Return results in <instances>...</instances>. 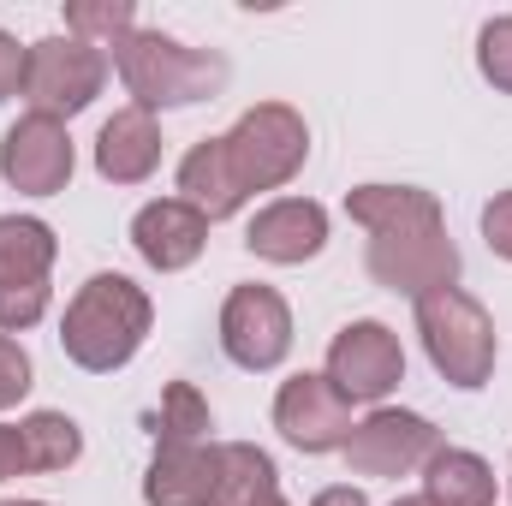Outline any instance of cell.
<instances>
[{
  "label": "cell",
  "instance_id": "cell-27",
  "mask_svg": "<svg viewBox=\"0 0 512 506\" xmlns=\"http://www.w3.org/2000/svg\"><path fill=\"white\" fill-rule=\"evenodd\" d=\"M310 506H370V501H364V489H352V483H334V489H322Z\"/></svg>",
  "mask_w": 512,
  "mask_h": 506
},
{
  "label": "cell",
  "instance_id": "cell-19",
  "mask_svg": "<svg viewBox=\"0 0 512 506\" xmlns=\"http://www.w3.org/2000/svg\"><path fill=\"white\" fill-rule=\"evenodd\" d=\"M18 435H24L30 471H66V465H78V453H84V429H78L66 411H30V417L18 423Z\"/></svg>",
  "mask_w": 512,
  "mask_h": 506
},
{
  "label": "cell",
  "instance_id": "cell-15",
  "mask_svg": "<svg viewBox=\"0 0 512 506\" xmlns=\"http://www.w3.org/2000/svg\"><path fill=\"white\" fill-rule=\"evenodd\" d=\"M245 245H251V256L280 262V268L310 262L328 245V209L310 203V197H280V203L256 209V221L245 227Z\"/></svg>",
  "mask_w": 512,
  "mask_h": 506
},
{
  "label": "cell",
  "instance_id": "cell-28",
  "mask_svg": "<svg viewBox=\"0 0 512 506\" xmlns=\"http://www.w3.org/2000/svg\"><path fill=\"white\" fill-rule=\"evenodd\" d=\"M393 506H429V501H423V495H399Z\"/></svg>",
  "mask_w": 512,
  "mask_h": 506
},
{
  "label": "cell",
  "instance_id": "cell-4",
  "mask_svg": "<svg viewBox=\"0 0 512 506\" xmlns=\"http://www.w3.org/2000/svg\"><path fill=\"white\" fill-rule=\"evenodd\" d=\"M114 66H120V84L131 90V108H143V114L215 102L227 90V78H233L227 54L185 48L167 30H131L126 42H114Z\"/></svg>",
  "mask_w": 512,
  "mask_h": 506
},
{
  "label": "cell",
  "instance_id": "cell-17",
  "mask_svg": "<svg viewBox=\"0 0 512 506\" xmlns=\"http://www.w3.org/2000/svg\"><path fill=\"white\" fill-rule=\"evenodd\" d=\"M423 501L429 506H495V471L471 447H441L423 465Z\"/></svg>",
  "mask_w": 512,
  "mask_h": 506
},
{
  "label": "cell",
  "instance_id": "cell-6",
  "mask_svg": "<svg viewBox=\"0 0 512 506\" xmlns=\"http://www.w3.org/2000/svg\"><path fill=\"white\" fill-rule=\"evenodd\" d=\"M108 84V54L96 42H78V36H42L30 42L24 54V102L30 114H48V120H72L84 114Z\"/></svg>",
  "mask_w": 512,
  "mask_h": 506
},
{
  "label": "cell",
  "instance_id": "cell-18",
  "mask_svg": "<svg viewBox=\"0 0 512 506\" xmlns=\"http://www.w3.org/2000/svg\"><path fill=\"white\" fill-rule=\"evenodd\" d=\"M274 495H280L274 459L251 441H221V477H215V501L209 506H268Z\"/></svg>",
  "mask_w": 512,
  "mask_h": 506
},
{
  "label": "cell",
  "instance_id": "cell-29",
  "mask_svg": "<svg viewBox=\"0 0 512 506\" xmlns=\"http://www.w3.org/2000/svg\"><path fill=\"white\" fill-rule=\"evenodd\" d=\"M0 506H48V501H0Z\"/></svg>",
  "mask_w": 512,
  "mask_h": 506
},
{
  "label": "cell",
  "instance_id": "cell-26",
  "mask_svg": "<svg viewBox=\"0 0 512 506\" xmlns=\"http://www.w3.org/2000/svg\"><path fill=\"white\" fill-rule=\"evenodd\" d=\"M18 471H30L24 435H18V423H0V483H6V477H18Z\"/></svg>",
  "mask_w": 512,
  "mask_h": 506
},
{
  "label": "cell",
  "instance_id": "cell-30",
  "mask_svg": "<svg viewBox=\"0 0 512 506\" xmlns=\"http://www.w3.org/2000/svg\"><path fill=\"white\" fill-rule=\"evenodd\" d=\"M268 506H286V501H280V495H274V501H268Z\"/></svg>",
  "mask_w": 512,
  "mask_h": 506
},
{
  "label": "cell",
  "instance_id": "cell-5",
  "mask_svg": "<svg viewBox=\"0 0 512 506\" xmlns=\"http://www.w3.org/2000/svg\"><path fill=\"white\" fill-rule=\"evenodd\" d=\"M417 334H423V352H429L435 376H447L453 387L471 393V387H483L495 376V352H501L495 316L471 292H459V286L423 292L417 298Z\"/></svg>",
  "mask_w": 512,
  "mask_h": 506
},
{
  "label": "cell",
  "instance_id": "cell-7",
  "mask_svg": "<svg viewBox=\"0 0 512 506\" xmlns=\"http://www.w3.org/2000/svg\"><path fill=\"white\" fill-rule=\"evenodd\" d=\"M54 227L36 215H0V334H24L48 316Z\"/></svg>",
  "mask_w": 512,
  "mask_h": 506
},
{
  "label": "cell",
  "instance_id": "cell-20",
  "mask_svg": "<svg viewBox=\"0 0 512 506\" xmlns=\"http://www.w3.org/2000/svg\"><path fill=\"white\" fill-rule=\"evenodd\" d=\"M209 429H215L209 399H203L191 381H167L161 417H155V441H209Z\"/></svg>",
  "mask_w": 512,
  "mask_h": 506
},
{
  "label": "cell",
  "instance_id": "cell-13",
  "mask_svg": "<svg viewBox=\"0 0 512 506\" xmlns=\"http://www.w3.org/2000/svg\"><path fill=\"white\" fill-rule=\"evenodd\" d=\"M131 245H137V256L149 268L179 274V268H191L203 256V245H209V215L191 209L185 197H155V203H143L131 215Z\"/></svg>",
  "mask_w": 512,
  "mask_h": 506
},
{
  "label": "cell",
  "instance_id": "cell-3",
  "mask_svg": "<svg viewBox=\"0 0 512 506\" xmlns=\"http://www.w3.org/2000/svg\"><path fill=\"white\" fill-rule=\"evenodd\" d=\"M149 322H155V304H149V292L137 280H126V274H90L72 292L66 316H60V346H66V358L78 370L114 376V370H126L131 358L143 352Z\"/></svg>",
  "mask_w": 512,
  "mask_h": 506
},
{
  "label": "cell",
  "instance_id": "cell-11",
  "mask_svg": "<svg viewBox=\"0 0 512 506\" xmlns=\"http://www.w3.org/2000/svg\"><path fill=\"white\" fill-rule=\"evenodd\" d=\"M274 429L298 453H334V447L352 441V399L328 376L298 370V376L280 381V393H274Z\"/></svg>",
  "mask_w": 512,
  "mask_h": 506
},
{
  "label": "cell",
  "instance_id": "cell-2",
  "mask_svg": "<svg viewBox=\"0 0 512 506\" xmlns=\"http://www.w3.org/2000/svg\"><path fill=\"white\" fill-rule=\"evenodd\" d=\"M346 215L370 233V274L411 304L435 286H459V245L447 239V215L423 185H358L346 191Z\"/></svg>",
  "mask_w": 512,
  "mask_h": 506
},
{
  "label": "cell",
  "instance_id": "cell-8",
  "mask_svg": "<svg viewBox=\"0 0 512 506\" xmlns=\"http://www.w3.org/2000/svg\"><path fill=\"white\" fill-rule=\"evenodd\" d=\"M352 477H411L441 453V429L417 411L376 405L364 423H352V441L340 447Z\"/></svg>",
  "mask_w": 512,
  "mask_h": 506
},
{
  "label": "cell",
  "instance_id": "cell-21",
  "mask_svg": "<svg viewBox=\"0 0 512 506\" xmlns=\"http://www.w3.org/2000/svg\"><path fill=\"white\" fill-rule=\"evenodd\" d=\"M137 30V6L131 0H72L66 6V36L78 42H126Z\"/></svg>",
  "mask_w": 512,
  "mask_h": 506
},
{
  "label": "cell",
  "instance_id": "cell-25",
  "mask_svg": "<svg viewBox=\"0 0 512 506\" xmlns=\"http://www.w3.org/2000/svg\"><path fill=\"white\" fill-rule=\"evenodd\" d=\"M24 54H30V48H18L12 30H0V102L24 90Z\"/></svg>",
  "mask_w": 512,
  "mask_h": 506
},
{
  "label": "cell",
  "instance_id": "cell-10",
  "mask_svg": "<svg viewBox=\"0 0 512 506\" xmlns=\"http://www.w3.org/2000/svg\"><path fill=\"white\" fill-rule=\"evenodd\" d=\"M328 381L352 405H382L387 393L405 381V352L387 322H346L328 346Z\"/></svg>",
  "mask_w": 512,
  "mask_h": 506
},
{
  "label": "cell",
  "instance_id": "cell-14",
  "mask_svg": "<svg viewBox=\"0 0 512 506\" xmlns=\"http://www.w3.org/2000/svg\"><path fill=\"white\" fill-rule=\"evenodd\" d=\"M221 477V441H155L143 506H209Z\"/></svg>",
  "mask_w": 512,
  "mask_h": 506
},
{
  "label": "cell",
  "instance_id": "cell-1",
  "mask_svg": "<svg viewBox=\"0 0 512 506\" xmlns=\"http://www.w3.org/2000/svg\"><path fill=\"white\" fill-rule=\"evenodd\" d=\"M310 161V126L286 102H256L227 137H203L179 161V197L209 221H227L256 191H280Z\"/></svg>",
  "mask_w": 512,
  "mask_h": 506
},
{
  "label": "cell",
  "instance_id": "cell-23",
  "mask_svg": "<svg viewBox=\"0 0 512 506\" xmlns=\"http://www.w3.org/2000/svg\"><path fill=\"white\" fill-rule=\"evenodd\" d=\"M30 352L12 340V334H0V411H12L24 393H30Z\"/></svg>",
  "mask_w": 512,
  "mask_h": 506
},
{
  "label": "cell",
  "instance_id": "cell-12",
  "mask_svg": "<svg viewBox=\"0 0 512 506\" xmlns=\"http://www.w3.org/2000/svg\"><path fill=\"white\" fill-rule=\"evenodd\" d=\"M72 167H78L72 137H66L60 120H48V114H24V120H12L6 137H0V173H6V185L24 191V197H54V191H66V185H72Z\"/></svg>",
  "mask_w": 512,
  "mask_h": 506
},
{
  "label": "cell",
  "instance_id": "cell-16",
  "mask_svg": "<svg viewBox=\"0 0 512 506\" xmlns=\"http://www.w3.org/2000/svg\"><path fill=\"white\" fill-rule=\"evenodd\" d=\"M161 167V126L143 108H120L96 131V173L108 185H143Z\"/></svg>",
  "mask_w": 512,
  "mask_h": 506
},
{
  "label": "cell",
  "instance_id": "cell-9",
  "mask_svg": "<svg viewBox=\"0 0 512 506\" xmlns=\"http://www.w3.org/2000/svg\"><path fill=\"white\" fill-rule=\"evenodd\" d=\"M221 352L239 364V370H280L286 352H292V310L274 286L245 280L227 292L221 304Z\"/></svg>",
  "mask_w": 512,
  "mask_h": 506
},
{
  "label": "cell",
  "instance_id": "cell-24",
  "mask_svg": "<svg viewBox=\"0 0 512 506\" xmlns=\"http://www.w3.org/2000/svg\"><path fill=\"white\" fill-rule=\"evenodd\" d=\"M483 239H489L495 256L512 262V191H495V197L483 203Z\"/></svg>",
  "mask_w": 512,
  "mask_h": 506
},
{
  "label": "cell",
  "instance_id": "cell-22",
  "mask_svg": "<svg viewBox=\"0 0 512 506\" xmlns=\"http://www.w3.org/2000/svg\"><path fill=\"white\" fill-rule=\"evenodd\" d=\"M477 72L512 96V18H489L483 30H477Z\"/></svg>",
  "mask_w": 512,
  "mask_h": 506
}]
</instances>
